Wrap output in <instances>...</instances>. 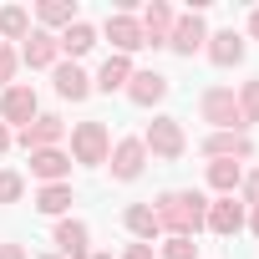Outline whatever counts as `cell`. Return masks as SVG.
<instances>
[{
  "mask_svg": "<svg viewBox=\"0 0 259 259\" xmlns=\"http://www.w3.org/2000/svg\"><path fill=\"white\" fill-rule=\"evenodd\" d=\"M158 229H168V234H183V239H193L198 229H203V219H208V203H203V193H163L158 198Z\"/></svg>",
  "mask_w": 259,
  "mask_h": 259,
  "instance_id": "obj_1",
  "label": "cell"
},
{
  "mask_svg": "<svg viewBox=\"0 0 259 259\" xmlns=\"http://www.w3.org/2000/svg\"><path fill=\"white\" fill-rule=\"evenodd\" d=\"M198 112H203V122H213L219 133H239V97H234V87H208L203 92V102H198Z\"/></svg>",
  "mask_w": 259,
  "mask_h": 259,
  "instance_id": "obj_2",
  "label": "cell"
},
{
  "mask_svg": "<svg viewBox=\"0 0 259 259\" xmlns=\"http://www.w3.org/2000/svg\"><path fill=\"white\" fill-rule=\"evenodd\" d=\"M71 153L76 163H107V127L102 122H76V133H71Z\"/></svg>",
  "mask_w": 259,
  "mask_h": 259,
  "instance_id": "obj_3",
  "label": "cell"
},
{
  "mask_svg": "<svg viewBox=\"0 0 259 259\" xmlns=\"http://www.w3.org/2000/svg\"><path fill=\"white\" fill-rule=\"evenodd\" d=\"M143 148L158 153V158H183V127H178V117H158V122L148 127Z\"/></svg>",
  "mask_w": 259,
  "mask_h": 259,
  "instance_id": "obj_4",
  "label": "cell"
},
{
  "mask_svg": "<svg viewBox=\"0 0 259 259\" xmlns=\"http://www.w3.org/2000/svg\"><path fill=\"white\" fill-rule=\"evenodd\" d=\"M203 41H208V26H203V16H198V11H193V16H183V21H173V36H168V46H173L178 56H193Z\"/></svg>",
  "mask_w": 259,
  "mask_h": 259,
  "instance_id": "obj_5",
  "label": "cell"
},
{
  "mask_svg": "<svg viewBox=\"0 0 259 259\" xmlns=\"http://www.w3.org/2000/svg\"><path fill=\"white\" fill-rule=\"evenodd\" d=\"M143 163H148V148H143V138H127V143H117V153H112V178L133 183V178L143 173Z\"/></svg>",
  "mask_w": 259,
  "mask_h": 259,
  "instance_id": "obj_6",
  "label": "cell"
},
{
  "mask_svg": "<svg viewBox=\"0 0 259 259\" xmlns=\"http://www.w3.org/2000/svg\"><path fill=\"white\" fill-rule=\"evenodd\" d=\"M138 26H143V46H168V36H173V11L163 6V0H153Z\"/></svg>",
  "mask_w": 259,
  "mask_h": 259,
  "instance_id": "obj_7",
  "label": "cell"
},
{
  "mask_svg": "<svg viewBox=\"0 0 259 259\" xmlns=\"http://www.w3.org/2000/svg\"><path fill=\"white\" fill-rule=\"evenodd\" d=\"M61 133H66V122H61V117H36L31 127H21V143H26L31 153H46V148L61 143Z\"/></svg>",
  "mask_w": 259,
  "mask_h": 259,
  "instance_id": "obj_8",
  "label": "cell"
},
{
  "mask_svg": "<svg viewBox=\"0 0 259 259\" xmlns=\"http://www.w3.org/2000/svg\"><path fill=\"white\" fill-rule=\"evenodd\" d=\"M127 97H133L138 107H153L168 97V76L163 71H133V81H127Z\"/></svg>",
  "mask_w": 259,
  "mask_h": 259,
  "instance_id": "obj_9",
  "label": "cell"
},
{
  "mask_svg": "<svg viewBox=\"0 0 259 259\" xmlns=\"http://www.w3.org/2000/svg\"><path fill=\"white\" fill-rule=\"evenodd\" d=\"M203 224H208L213 234H224V239H229V234H239V229H244V203H234V193H229V198L208 203V219H203Z\"/></svg>",
  "mask_w": 259,
  "mask_h": 259,
  "instance_id": "obj_10",
  "label": "cell"
},
{
  "mask_svg": "<svg viewBox=\"0 0 259 259\" xmlns=\"http://www.w3.org/2000/svg\"><path fill=\"white\" fill-rule=\"evenodd\" d=\"M0 117L31 127V122H36V92H31V87H11V92H6V102H0Z\"/></svg>",
  "mask_w": 259,
  "mask_h": 259,
  "instance_id": "obj_11",
  "label": "cell"
},
{
  "mask_svg": "<svg viewBox=\"0 0 259 259\" xmlns=\"http://www.w3.org/2000/svg\"><path fill=\"white\" fill-rule=\"evenodd\" d=\"M107 41L117 46V56H127V51L143 46V26H138L133 16H112V21H107Z\"/></svg>",
  "mask_w": 259,
  "mask_h": 259,
  "instance_id": "obj_12",
  "label": "cell"
},
{
  "mask_svg": "<svg viewBox=\"0 0 259 259\" xmlns=\"http://www.w3.org/2000/svg\"><path fill=\"white\" fill-rule=\"evenodd\" d=\"M208 61H213V66H234V61H244V36H239V31H219V36H208Z\"/></svg>",
  "mask_w": 259,
  "mask_h": 259,
  "instance_id": "obj_13",
  "label": "cell"
},
{
  "mask_svg": "<svg viewBox=\"0 0 259 259\" xmlns=\"http://www.w3.org/2000/svg\"><path fill=\"white\" fill-rule=\"evenodd\" d=\"M31 173H36V178H46V183H66V173H71V158H66V153H56V148H46V153H31Z\"/></svg>",
  "mask_w": 259,
  "mask_h": 259,
  "instance_id": "obj_14",
  "label": "cell"
},
{
  "mask_svg": "<svg viewBox=\"0 0 259 259\" xmlns=\"http://www.w3.org/2000/svg\"><path fill=\"white\" fill-rule=\"evenodd\" d=\"M203 153H208V158H249L254 143H249L244 133H213V138L203 143Z\"/></svg>",
  "mask_w": 259,
  "mask_h": 259,
  "instance_id": "obj_15",
  "label": "cell"
},
{
  "mask_svg": "<svg viewBox=\"0 0 259 259\" xmlns=\"http://www.w3.org/2000/svg\"><path fill=\"white\" fill-rule=\"evenodd\" d=\"M56 249H61V259H87V224H76V219L56 224Z\"/></svg>",
  "mask_w": 259,
  "mask_h": 259,
  "instance_id": "obj_16",
  "label": "cell"
},
{
  "mask_svg": "<svg viewBox=\"0 0 259 259\" xmlns=\"http://www.w3.org/2000/svg\"><path fill=\"white\" fill-rule=\"evenodd\" d=\"M127 81H133V61H127V56H107V61H102V71H97V87L112 97V92H122Z\"/></svg>",
  "mask_w": 259,
  "mask_h": 259,
  "instance_id": "obj_17",
  "label": "cell"
},
{
  "mask_svg": "<svg viewBox=\"0 0 259 259\" xmlns=\"http://www.w3.org/2000/svg\"><path fill=\"white\" fill-rule=\"evenodd\" d=\"M208 183H213V188H219V193L229 198V193H234V188L244 183V168H239L234 158H213V163H208Z\"/></svg>",
  "mask_w": 259,
  "mask_h": 259,
  "instance_id": "obj_18",
  "label": "cell"
},
{
  "mask_svg": "<svg viewBox=\"0 0 259 259\" xmlns=\"http://www.w3.org/2000/svg\"><path fill=\"white\" fill-rule=\"evenodd\" d=\"M56 46H61V51H71V56H87V51L97 46V31H92L87 21H71V26H66V36H56Z\"/></svg>",
  "mask_w": 259,
  "mask_h": 259,
  "instance_id": "obj_19",
  "label": "cell"
},
{
  "mask_svg": "<svg viewBox=\"0 0 259 259\" xmlns=\"http://www.w3.org/2000/svg\"><path fill=\"white\" fill-rule=\"evenodd\" d=\"M56 51H61V46H56V36H51V31H36V36H26V51H21V56H26L31 66H51V61H56Z\"/></svg>",
  "mask_w": 259,
  "mask_h": 259,
  "instance_id": "obj_20",
  "label": "cell"
},
{
  "mask_svg": "<svg viewBox=\"0 0 259 259\" xmlns=\"http://www.w3.org/2000/svg\"><path fill=\"white\" fill-rule=\"evenodd\" d=\"M56 92L61 97H71V102H81L92 87H87V71L76 66V61H66V66H56Z\"/></svg>",
  "mask_w": 259,
  "mask_h": 259,
  "instance_id": "obj_21",
  "label": "cell"
},
{
  "mask_svg": "<svg viewBox=\"0 0 259 259\" xmlns=\"http://www.w3.org/2000/svg\"><path fill=\"white\" fill-rule=\"evenodd\" d=\"M36 208H41V213H66V208H71V183H46V188L36 193Z\"/></svg>",
  "mask_w": 259,
  "mask_h": 259,
  "instance_id": "obj_22",
  "label": "cell"
},
{
  "mask_svg": "<svg viewBox=\"0 0 259 259\" xmlns=\"http://www.w3.org/2000/svg\"><path fill=\"white\" fill-rule=\"evenodd\" d=\"M127 229H133L138 239H153V234H163V229H158V213H153L148 203H133V208H127Z\"/></svg>",
  "mask_w": 259,
  "mask_h": 259,
  "instance_id": "obj_23",
  "label": "cell"
},
{
  "mask_svg": "<svg viewBox=\"0 0 259 259\" xmlns=\"http://www.w3.org/2000/svg\"><path fill=\"white\" fill-rule=\"evenodd\" d=\"M31 31V16L21 11V6H6V11H0V36H11V41H21Z\"/></svg>",
  "mask_w": 259,
  "mask_h": 259,
  "instance_id": "obj_24",
  "label": "cell"
},
{
  "mask_svg": "<svg viewBox=\"0 0 259 259\" xmlns=\"http://www.w3.org/2000/svg\"><path fill=\"white\" fill-rule=\"evenodd\" d=\"M239 122H244V127L259 122V76L244 81V92H239Z\"/></svg>",
  "mask_w": 259,
  "mask_h": 259,
  "instance_id": "obj_25",
  "label": "cell"
},
{
  "mask_svg": "<svg viewBox=\"0 0 259 259\" xmlns=\"http://www.w3.org/2000/svg\"><path fill=\"white\" fill-rule=\"evenodd\" d=\"M41 21H46V26H71V21H76V6H71V0H46V6H41Z\"/></svg>",
  "mask_w": 259,
  "mask_h": 259,
  "instance_id": "obj_26",
  "label": "cell"
},
{
  "mask_svg": "<svg viewBox=\"0 0 259 259\" xmlns=\"http://www.w3.org/2000/svg\"><path fill=\"white\" fill-rule=\"evenodd\" d=\"M163 259H198V244L183 239V234H168L163 239Z\"/></svg>",
  "mask_w": 259,
  "mask_h": 259,
  "instance_id": "obj_27",
  "label": "cell"
},
{
  "mask_svg": "<svg viewBox=\"0 0 259 259\" xmlns=\"http://www.w3.org/2000/svg\"><path fill=\"white\" fill-rule=\"evenodd\" d=\"M21 188H26V178H21V173H0V203H16V198H21Z\"/></svg>",
  "mask_w": 259,
  "mask_h": 259,
  "instance_id": "obj_28",
  "label": "cell"
},
{
  "mask_svg": "<svg viewBox=\"0 0 259 259\" xmlns=\"http://www.w3.org/2000/svg\"><path fill=\"white\" fill-rule=\"evenodd\" d=\"M16 61H21V56H16L11 46H0V87H6V81L16 76Z\"/></svg>",
  "mask_w": 259,
  "mask_h": 259,
  "instance_id": "obj_29",
  "label": "cell"
},
{
  "mask_svg": "<svg viewBox=\"0 0 259 259\" xmlns=\"http://www.w3.org/2000/svg\"><path fill=\"white\" fill-rule=\"evenodd\" d=\"M244 198H249V203H259V168L249 173V183H244Z\"/></svg>",
  "mask_w": 259,
  "mask_h": 259,
  "instance_id": "obj_30",
  "label": "cell"
},
{
  "mask_svg": "<svg viewBox=\"0 0 259 259\" xmlns=\"http://www.w3.org/2000/svg\"><path fill=\"white\" fill-rule=\"evenodd\" d=\"M122 259H153V244H133V249H127Z\"/></svg>",
  "mask_w": 259,
  "mask_h": 259,
  "instance_id": "obj_31",
  "label": "cell"
},
{
  "mask_svg": "<svg viewBox=\"0 0 259 259\" xmlns=\"http://www.w3.org/2000/svg\"><path fill=\"white\" fill-rule=\"evenodd\" d=\"M0 259H26V254H21V244H0Z\"/></svg>",
  "mask_w": 259,
  "mask_h": 259,
  "instance_id": "obj_32",
  "label": "cell"
},
{
  "mask_svg": "<svg viewBox=\"0 0 259 259\" xmlns=\"http://www.w3.org/2000/svg\"><path fill=\"white\" fill-rule=\"evenodd\" d=\"M249 36H254V41H259V11H254V16H249Z\"/></svg>",
  "mask_w": 259,
  "mask_h": 259,
  "instance_id": "obj_33",
  "label": "cell"
},
{
  "mask_svg": "<svg viewBox=\"0 0 259 259\" xmlns=\"http://www.w3.org/2000/svg\"><path fill=\"white\" fill-rule=\"evenodd\" d=\"M11 148V133H6V127H0V153H6Z\"/></svg>",
  "mask_w": 259,
  "mask_h": 259,
  "instance_id": "obj_34",
  "label": "cell"
},
{
  "mask_svg": "<svg viewBox=\"0 0 259 259\" xmlns=\"http://www.w3.org/2000/svg\"><path fill=\"white\" fill-rule=\"evenodd\" d=\"M249 224H254V234H259V203H254V213H249Z\"/></svg>",
  "mask_w": 259,
  "mask_h": 259,
  "instance_id": "obj_35",
  "label": "cell"
},
{
  "mask_svg": "<svg viewBox=\"0 0 259 259\" xmlns=\"http://www.w3.org/2000/svg\"><path fill=\"white\" fill-rule=\"evenodd\" d=\"M92 259H112V254H92Z\"/></svg>",
  "mask_w": 259,
  "mask_h": 259,
  "instance_id": "obj_36",
  "label": "cell"
},
{
  "mask_svg": "<svg viewBox=\"0 0 259 259\" xmlns=\"http://www.w3.org/2000/svg\"><path fill=\"white\" fill-rule=\"evenodd\" d=\"M46 259H61V254H46Z\"/></svg>",
  "mask_w": 259,
  "mask_h": 259,
  "instance_id": "obj_37",
  "label": "cell"
}]
</instances>
